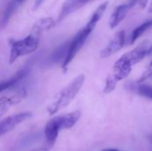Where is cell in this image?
I'll list each match as a JSON object with an SVG mask.
<instances>
[{"label": "cell", "mask_w": 152, "mask_h": 151, "mask_svg": "<svg viewBox=\"0 0 152 151\" xmlns=\"http://www.w3.org/2000/svg\"><path fill=\"white\" fill-rule=\"evenodd\" d=\"M81 117L80 111H73L65 115L56 116L50 119L45 126L44 133L45 137V141L49 146H53L58 136L59 133L65 129L72 128L77 122L79 120Z\"/></svg>", "instance_id": "obj_1"}, {"label": "cell", "mask_w": 152, "mask_h": 151, "mask_svg": "<svg viewBox=\"0 0 152 151\" xmlns=\"http://www.w3.org/2000/svg\"><path fill=\"white\" fill-rule=\"evenodd\" d=\"M85 75L80 74L76 77L68 85H66L59 93L54 101L47 108L49 115H55L61 109L68 106L77 96L85 83Z\"/></svg>", "instance_id": "obj_2"}, {"label": "cell", "mask_w": 152, "mask_h": 151, "mask_svg": "<svg viewBox=\"0 0 152 151\" xmlns=\"http://www.w3.org/2000/svg\"><path fill=\"white\" fill-rule=\"evenodd\" d=\"M40 35L34 32L25 36L22 39L14 40L10 39V54H9V63H14L20 57L25 56L34 53L39 46Z\"/></svg>", "instance_id": "obj_3"}, {"label": "cell", "mask_w": 152, "mask_h": 151, "mask_svg": "<svg viewBox=\"0 0 152 151\" xmlns=\"http://www.w3.org/2000/svg\"><path fill=\"white\" fill-rule=\"evenodd\" d=\"M95 27L96 26L91 24L90 22H87L86 25L83 28H81L71 40H69L68 53L65 57V60L63 61V62L61 64V68L64 71L67 70L69 65L74 60V58L76 57L77 53L81 50V48L85 44L86 39L88 38L90 34L93 32V30L95 28Z\"/></svg>", "instance_id": "obj_4"}, {"label": "cell", "mask_w": 152, "mask_h": 151, "mask_svg": "<svg viewBox=\"0 0 152 151\" xmlns=\"http://www.w3.org/2000/svg\"><path fill=\"white\" fill-rule=\"evenodd\" d=\"M32 113L30 111H25L21 113H18L15 115L9 116L0 121V137L4 134L9 133L12 129H14L17 125L24 122L26 119L31 117Z\"/></svg>", "instance_id": "obj_5"}, {"label": "cell", "mask_w": 152, "mask_h": 151, "mask_svg": "<svg viewBox=\"0 0 152 151\" xmlns=\"http://www.w3.org/2000/svg\"><path fill=\"white\" fill-rule=\"evenodd\" d=\"M33 63L32 61L28 62L27 64H25L20 69H19L12 77H11L8 79H5L2 82H0V93L5 92L6 90H9L12 87H14L15 85H17L22 79H24L27 75L29 73L31 67H32Z\"/></svg>", "instance_id": "obj_6"}, {"label": "cell", "mask_w": 152, "mask_h": 151, "mask_svg": "<svg viewBox=\"0 0 152 151\" xmlns=\"http://www.w3.org/2000/svg\"><path fill=\"white\" fill-rule=\"evenodd\" d=\"M126 44V32L125 30L118 31L114 37L110 40V42L107 44V46L101 51L100 56L102 58H108L114 53H118L121 50Z\"/></svg>", "instance_id": "obj_7"}, {"label": "cell", "mask_w": 152, "mask_h": 151, "mask_svg": "<svg viewBox=\"0 0 152 151\" xmlns=\"http://www.w3.org/2000/svg\"><path fill=\"white\" fill-rule=\"evenodd\" d=\"M133 66L131 65L128 58L126 57V53L123 54L114 64L113 66V77L117 81H121L126 78L131 71Z\"/></svg>", "instance_id": "obj_8"}, {"label": "cell", "mask_w": 152, "mask_h": 151, "mask_svg": "<svg viewBox=\"0 0 152 151\" xmlns=\"http://www.w3.org/2000/svg\"><path fill=\"white\" fill-rule=\"evenodd\" d=\"M92 1H94V0H67L63 4L62 7L61 9V12H60V14H59L56 23L61 22L66 17H68L69 14L77 11L78 9H80L81 7H83L84 5H86V4H88Z\"/></svg>", "instance_id": "obj_9"}, {"label": "cell", "mask_w": 152, "mask_h": 151, "mask_svg": "<svg viewBox=\"0 0 152 151\" xmlns=\"http://www.w3.org/2000/svg\"><path fill=\"white\" fill-rule=\"evenodd\" d=\"M129 9H130V6L126 3L118 5L114 10L113 13L110 16V27L111 28H115L117 26H118L120 24V22L126 16Z\"/></svg>", "instance_id": "obj_10"}, {"label": "cell", "mask_w": 152, "mask_h": 151, "mask_svg": "<svg viewBox=\"0 0 152 151\" xmlns=\"http://www.w3.org/2000/svg\"><path fill=\"white\" fill-rule=\"evenodd\" d=\"M25 93H26V92L24 90H21L20 93H16L13 96L1 98L0 99V116L4 114L11 105H13V104L19 102L20 101H21L22 98H24Z\"/></svg>", "instance_id": "obj_11"}, {"label": "cell", "mask_w": 152, "mask_h": 151, "mask_svg": "<svg viewBox=\"0 0 152 151\" xmlns=\"http://www.w3.org/2000/svg\"><path fill=\"white\" fill-rule=\"evenodd\" d=\"M56 24V21L52 17H45L38 20L34 25L31 29V32H34L36 34L41 35L43 32L52 28Z\"/></svg>", "instance_id": "obj_12"}, {"label": "cell", "mask_w": 152, "mask_h": 151, "mask_svg": "<svg viewBox=\"0 0 152 151\" xmlns=\"http://www.w3.org/2000/svg\"><path fill=\"white\" fill-rule=\"evenodd\" d=\"M19 4L15 1V0H12L11 2L8 3V4L6 5L5 9L4 10L3 12V14L0 18V31L5 28V26L8 24L10 19L12 18V14L14 13L16 8H17V5Z\"/></svg>", "instance_id": "obj_13"}, {"label": "cell", "mask_w": 152, "mask_h": 151, "mask_svg": "<svg viewBox=\"0 0 152 151\" xmlns=\"http://www.w3.org/2000/svg\"><path fill=\"white\" fill-rule=\"evenodd\" d=\"M152 27V18L144 21L143 23H142L140 26H138L137 28H135L134 29V31L131 34L130 36V44H134L139 37H141L149 28H151Z\"/></svg>", "instance_id": "obj_14"}, {"label": "cell", "mask_w": 152, "mask_h": 151, "mask_svg": "<svg viewBox=\"0 0 152 151\" xmlns=\"http://www.w3.org/2000/svg\"><path fill=\"white\" fill-rule=\"evenodd\" d=\"M69 41L62 44L61 46H59L53 53H52V56L50 58V60L53 62H58V61H61V64L63 62V61L65 60V57L67 55V53H68V48H69Z\"/></svg>", "instance_id": "obj_15"}, {"label": "cell", "mask_w": 152, "mask_h": 151, "mask_svg": "<svg viewBox=\"0 0 152 151\" xmlns=\"http://www.w3.org/2000/svg\"><path fill=\"white\" fill-rule=\"evenodd\" d=\"M138 93L149 100L152 101V85H141L138 86Z\"/></svg>", "instance_id": "obj_16"}, {"label": "cell", "mask_w": 152, "mask_h": 151, "mask_svg": "<svg viewBox=\"0 0 152 151\" xmlns=\"http://www.w3.org/2000/svg\"><path fill=\"white\" fill-rule=\"evenodd\" d=\"M117 82L118 81L114 78L113 76H109L106 79V84H105V87L103 89V93H110L111 92H113L116 88Z\"/></svg>", "instance_id": "obj_17"}, {"label": "cell", "mask_w": 152, "mask_h": 151, "mask_svg": "<svg viewBox=\"0 0 152 151\" xmlns=\"http://www.w3.org/2000/svg\"><path fill=\"white\" fill-rule=\"evenodd\" d=\"M148 79H152V61H151L150 65L148 66V68L145 69V71L141 76V77L139 79V83H143L144 81H146Z\"/></svg>", "instance_id": "obj_18"}, {"label": "cell", "mask_w": 152, "mask_h": 151, "mask_svg": "<svg viewBox=\"0 0 152 151\" xmlns=\"http://www.w3.org/2000/svg\"><path fill=\"white\" fill-rule=\"evenodd\" d=\"M43 1L44 0H36L35 1V5H34V10H36V9H37L41 4H42V3H43Z\"/></svg>", "instance_id": "obj_19"}, {"label": "cell", "mask_w": 152, "mask_h": 151, "mask_svg": "<svg viewBox=\"0 0 152 151\" xmlns=\"http://www.w3.org/2000/svg\"><path fill=\"white\" fill-rule=\"evenodd\" d=\"M137 2H138V0H128V2H127L126 4L130 6V8H132L133 6H134V4H135Z\"/></svg>", "instance_id": "obj_20"}, {"label": "cell", "mask_w": 152, "mask_h": 151, "mask_svg": "<svg viewBox=\"0 0 152 151\" xmlns=\"http://www.w3.org/2000/svg\"><path fill=\"white\" fill-rule=\"evenodd\" d=\"M139 1V4H141L142 7H145L146 4H147V1L148 0H138Z\"/></svg>", "instance_id": "obj_21"}, {"label": "cell", "mask_w": 152, "mask_h": 151, "mask_svg": "<svg viewBox=\"0 0 152 151\" xmlns=\"http://www.w3.org/2000/svg\"><path fill=\"white\" fill-rule=\"evenodd\" d=\"M31 151H49L48 150H46V149H45V148H38V149H35V150H33Z\"/></svg>", "instance_id": "obj_22"}, {"label": "cell", "mask_w": 152, "mask_h": 151, "mask_svg": "<svg viewBox=\"0 0 152 151\" xmlns=\"http://www.w3.org/2000/svg\"><path fill=\"white\" fill-rule=\"evenodd\" d=\"M102 151H120L117 149H106V150H103Z\"/></svg>", "instance_id": "obj_23"}, {"label": "cell", "mask_w": 152, "mask_h": 151, "mask_svg": "<svg viewBox=\"0 0 152 151\" xmlns=\"http://www.w3.org/2000/svg\"><path fill=\"white\" fill-rule=\"evenodd\" d=\"M148 54H152V46L149 47V50H148Z\"/></svg>", "instance_id": "obj_24"}, {"label": "cell", "mask_w": 152, "mask_h": 151, "mask_svg": "<svg viewBox=\"0 0 152 151\" xmlns=\"http://www.w3.org/2000/svg\"><path fill=\"white\" fill-rule=\"evenodd\" d=\"M149 12H152V2L151 3V4H150V7H149Z\"/></svg>", "instance_id": "obj_25"}, {"label": "cell", "mask_w": 152, "mask_h": 151, "mask_svg": "<svg viewBox=\"0 0 152 151\" xmlns=\"http://www.w3.org/2000/svg\"><path fill=\"white\" fill-rule=\"evenodd\" d=\"M15 1H16V2H17L18 4H22V3H23V2H24L25 0H15Z\"/></svg>", "instance_id": "obj_26"}]
</instances>
